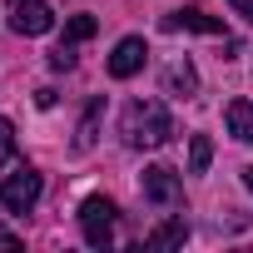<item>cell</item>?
Returning <instances> with one entry per match:
<instances>
[{
  "label": "cell",
  "instance_id": "obj_11",
  "mask_svg": "<svg viewBox=\"0 0 253 253\" xmlns=\"http://www.w3.org/2000/svg\"><path fill=\"white\" fill-rule=\"evenodd\" d=\"M99 114H104V99H89V109H84V119H80V134H75V149H89V144H94Z\"/></svg>",
  "mask_w": 253,
  "mask_h": 253
},
{
  "label": "cell",
  "instance_id": "obj_7",
  "mask_svg": "<svg viewBox=\"0 0 253 253\" xmlns=\"http://www.w3.org/2000/svg\"><path fill=\"white\" fill-rule=\"evenodd\" d=\"M144 55H149V50H144V40H139V35H124V40L114 45V55H109V75H114V80L139 75V70H144Z\"/></svg>",
  "mask_w": 253,
  "mask_h": 253
},
{
  "label": "cell",
  "instance_id": "obj_9",
  "mask_svg": "<svg viewBox=\"0 0 253 253\" xmlns=\"http://www.w3.org/2000/svg\"><path fill=\"white\" fill-rule=\"evenodd\" d=\"M223 119H228V134H233V139L253 144V99H233Z\"/></svg>",
  "mask_w": 253,
  "mask_h": 253
},
{
  "label": "cell",
  "instance_id": "obj_4",
  "mask_svg": "<svg viewBox=\"0 0 253 253\" xmlns=\"http://www.w3.org/2000/svg\"><path fill=\"white\" fill-rule=\"evenodd\" d=\"M144 199H149V204H159V209H174V204L184 199L179 174H174V169H164V164H149V169H144Z\"/></svg>",
  "mask_w": 253,
  "mask_h": 253
},
{
  "label": "cell",
  "instance_id": "obj_3",
  "mask_svg": "<svg viewBox=\"0 0 253 253\" xmlns=\"http://www.w3.org/2000/svg\"><path fill=\"white\" fill-rule=\"evenodd\" d=\"M40 194H45V179L30 164H20L15 174H5V184H0V204H5V213H30L40 204Z\"/></svg>",
  "mask_w": 253,
  "mask_h": 253
},
{
  "label": "cell",
  "instance_id": "obj_16",
  "mask_svg": "<svg viewBox=\"0 0 253 253\" xmlns=\"http://www.w3.org/2000/svg\"><path fill=\"white\" fill-rule=\"evenodd\" d=\"M228 5H233V10L243 15V20H253V0H228Z\"/></svg>",
  "mask_w": 253,
  "mask_h": 253
},
{
  "label": "cell",
  "instance_id": "obj_8",
  "mask_svg": "<svg viewBox=\"0 0 253 253\" xmlns=\"http://www.w3.org/2000/svg\"><path fill=\"white\" fill-rule=\"evenodd\" d=\"M164 94L194 99V94H199V70H194L189 60H169V65H164Z\"/></svg>",
  "mask_w": 253,
  "mask_h": 253
},
{
  "label": "cell",
  "instance_id": "obj_5",
  "mask_svg": "<svg viewBox=\"0 0 253 253\" xmlns=\"http://www.w3.org/2000/svg\"><path fill=\"white\" fill-rule=\"evenodd\" d=\"M10 30L15 35H45V30H55V10L45 5V0H15Z\"/></svg>",
  "mask_w": 253,
  "mask_h": 253
},
{
  "label": "cell",
  "instance_id": "obj_10",
  "mask_svg": "<svg viewBox=\"0 0 253 253\" xmlns=\"http://www.w3.org/2000/svg\"><path fill=\"white\" fill-rule=\"evenodd\" d=\"M189 238V223L184 218H169V223H159L154 233H149V248H179Z\"/></svg>",
  "mask_w": 253,
  "mask_h": 253
},
{
  "label": "cell",
  "instance_id": "obj_14",
  "mask_svg": "<svg viewBox=\"0 0 253 253\" xmlns=\"http://www.w3.org/2000/svg\"><path fill=\"white\" fill-rule=\"evenodd\" d=\"M50 65H55V70H70V65H75V40H60V45L50 50Z\"/></svg>",
  "mask_w": 253,
  "mask_h": 253
},
{
  "label": "cell",
  "instance_id": "obj_13",
  "mask_svg": "<svg viewBox=\"0 0 253 253\" xmlns=\"http://www.w3.org/2000/svg\"><path fill=\"white\" fill-rule=\"evenodd\" d=\"M89 35H94V15H75V20L65 25V40H75V45L89 40Z\"/></svg>",
  "mask_w": 253,
  "mask_h": 253
},
{
  "label": "cell",
  "instance_id": "obj_6",
  "mask_svg": "<svg viewBox=\"0 0 253 253\" xmlns=\"http://www.w3.org/2000/svg\"><path fill=\"white\" fill-rule=\"evenodd\" d=\"M164 30H169V35H174V30H194V35H228V30H223V20H218V15H209V10H199V5H184V10L164 15Z\"/></svg>",
  "mask_w": 253,
  "mask_h": 253
},
{
  "label": "cell",
  "instance_id": "obj_12",
  "mask_svg": "<svg viewBox=\"0 0 253 253\" xmlns=\"http://www.w3.org/2000/svg\"><path fill=\"white\" fill-rule=\"evenodd\" d=\"M209 164H213V144H209V134H194V144H189V169L204 174Z\"/></svg>",
  "mask_w": 253,
  "mask_h": 253
},
{
  "label": "cell",
  "instance_id": "obj_2",
  "mask_svg": "<svg viewBox=\"0 0 253 253\" xmlns=\"http://www.w3.org/2000/svg\"><path fill=\"white\" fill-rule=\"evenodd\" d=\"M114 204L104 199V194H89L84 204H80V233H84V243L89 248H109L114 243Z\"/></svg>",
  "mask_w": 253,
  "mask_h": 253
},
{
  "label": "cell",
  "instance_id": "obj_1",
  "mask_svg": "<svg viewBox=\"0 0 253 253\" xmlns=\"http://www.w3.org/2000/svg\"><path fill=\"white\" fill-rule=\"evenodd\" d=\"M119 134H124L129 149H164L174 139V119L159 99H129L124 119H119Z\"/></svg>",
  "mask_w": 253,
  "mask_h": 253
},
{
  "label": "cell",
  "instance_id": "obj_15",
  "mask_svg": "<svg viewBox=\"0 0 253 253\" xmlns=\"http://www.w3.org/2000/svg\"><path fill=\"white\" fill-rule=\"evenodd\" d=\"M10 154H15V124L0 114V159H10Z\"/></svg>",
  "mask_w": 253,
  "mask_h": 253
},
{
  "label": "cell",
  "instance_id": "obj_17",
  "mask_svg": "<svg viewBox=\"0 0 253 253\" xmlns=\"http://www.w3.org/2000/svg\"><path fill=\"white\" fill-rule=\"evenodd\" d=\"M243 184H248V189H253V164H248V169H243Z\"/></svg>",
  "mask_w": 253,
  "mask_h": 253
}]
</instances>
